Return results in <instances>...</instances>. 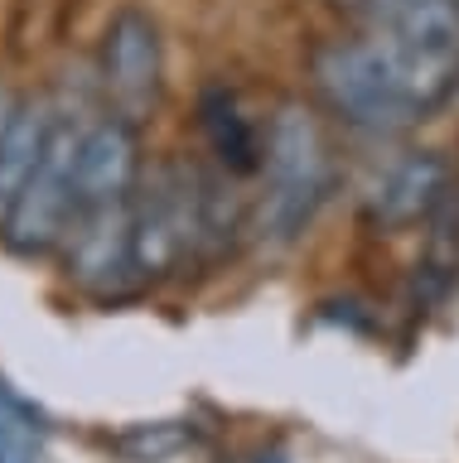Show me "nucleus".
I'll list each match as a JSON object with an SVG mask.
<instances>
[{
    "label": "nucleus",
    "mask_w": 459,
    "mask_h": 463,
    "mask_svg": "<svg viewBox=\"0 0 459 463\" xmlns=\"http://www.w3.org/2000/svg\"><path fill=\"white\" fill-rule=\"evenodd\" d=\"M329 179H334V165H329L320 121L300 101H285L266 130V198L256 208L262 237L276 246L295 241L310 227V217L320 213Z\"/></svg>",
    "instance_id": "f257e3e1"
},
{
    "label": "nucleus",
    "mask_w": 459,
    "mask_h": 463,
    "mask_svg": "<svg viewBox=\"0 0 459 463\" xmlns=\"http://www.w3.org/2000/svg\"><path fill=\"white\" fill-rule=\"evenodd\" d=\"M314 82H320L324 101L334 107L349 126L372 130V136H392V130H406L411 121H421V107L406 97L397 68L387 63V53L372 43L358 39H339L324 43L314 53Z\"/></svg>",
    "instance_id": "f03ea898"
},
{
    "label": "nucleus",
    "mask_w": 459,
    "mask_h": 463,
    "mask_svg": "<svg viewBox=\"0 0 459 463\" xmlns=\"http://www.w3.org/2000/svg\"><path fill=\"white\" fill-rule=\"evenodd\" d=\"M78 145H82L78 126H68V121L53 126L39 169L30 174V184L20 188V198L10 203V213L0 217V232H5L10 251L39 256V251H49L53 241H63L68 222L78 217V184H73Z\"/></svg>",
    "instance_id": "7ed1b4c3"
},
{
    "label": "nucleus",
    "mask_w": 459,
    "mask_h": 463,
    "mask_svg": "<svg viewBox=\"0 0 459 463\" xmlns=\"http://www.w3.org/2000/svg\"><path fill=\"white\" fill-rule=\"evenodd\" d=\"M160 68H165V58H160V29H155V20L136 5L117 10L102 34V78L111 87V97L131 116L155 107Z\"/></svg>",
    "instance_id": "20e7f679"
},
{
    "label": "nucleus",
    "mask_w": 459,
    "mask_h": 463,
    "mask_svg": "<svg viewBox=\"0 0 459 463\" xmlns=\"http://www.w3.org/2000/svg\"><path fill=\"white\" fill-rule=\"evenodd\" d=\"M136 174H140V145H136L131 121L107 116V121L88 126L82 130V145H78V169H73L78 213H92V208H107V203L131 198Z\"/></svg>",
    "instance_id": "39448f33"
},
{
    "label": "nucleus",
    "mask_w": 459,
    "mask_h": 463,
    "mask_svg": "<svg viewBox=\"0 0 459 463\" xmlns=\"http://www.w3.org/2000/svg\"><path fill=\"white\" fill-rule=\"evenodd\" d=\"M73 275L92 289H117L131 266V198L73 217Z\"/></svg>",
    "instance_id": "423d86ee"
},
{
    "label": "nucleus",
    "mask_w": 459,
    "mask_h": 463,
    "mask_svg": "<svg viewBox=\"0 0 459 463\" xmlns=\"http://www.w3.org/2000/svg\"><path fill=\"white\" fill-rule=\"evenodd\" d=\"M445 194H450V165H445V155L416 150L406 159H397L392 174L378 184V194H372V217H378L387 232H401L411 222H426V217L445 203Z\"/></svg>",
    "instance_id": "0eeeda50"
},
{
    "label": "nucleus",
    "mask_w": 459,
    "mask_h": 463,
    "mask_svg": "<svg viewBox=\"0 0 459 463\" xmlns=\"http://www.w3.org/2000/svg\"><path fill=\"white\" fill-rule=\"evenodd\" d=\"M372 34L411 43L421 53L459 58V5L454 0H358Z\"/></svg>",
    "instance_id": "6e6552de"
},
{
    "label": "nucleus",
    "mask_w": 459,
    "mask_h": 463,
    "mask_svg": "<svg viewBox=\"0 0 459 463\" xmlns=\"http://www.w3.org/2000/svg\"><path fill=\"white\" fill-rule=\"evenodd\" d=\"M53 126H59V116H53L44 101H15V116H10L5 140H0V217L10 213V203L20 198V188L30 184V174L39 169Z\"/></svg>",
    "instance_id": "1a4fd4ad"
},
{
    "label": "nucleus",
    "mask_w": 459,
    "mask_h": 463,
    "mask_svg": "<svg viewBox=\"0 0 459 463\" xmlns=\"http://www.w3.org/2000/svg\"><path fill=\"white\" fill-rule=\"evenodd\" d=\"M204 136H208V145H213V155H218L233 174H252L256 165H262L256 130H252L247 116H242L237 97L227 92V87H213V92H204Z\"/></svg>",
    "instance_id": "9d476101"
},
{
    "label": "nucleus",
    "mask_w": 459,
    "mask_h": 463,
    "mask_svg": "<svg viewBox=\"0 0 459 463\" xmlns=\"http://www.w3.org/2000/svg\"><path fill=\"white\" fill-rule=\"evenodd\" d=\"M194 430L179 425V420H150V425H131L121 430L117 439H111V449L126 458V463H165L175 458L179 449H189Z\"/></svg>",
    "instance_id": "9b49d317"
},
{
    "label": "nucleus",
    "mask_w": 459,
    "mask_h": 463,
    "mask_svg": "<svg viewBox=\"0 0 459 463\" xmlns=\"http://www.w3.org/2000/svg\"><path fill=\"white\" fill-rule=\"evenodd\" d=\"M0 463H44V434L10 391H0Z\"/></svg>",
    "instance_id": "f8f14e48"
},
{
    "label": "nucleus",
    "mask_w": 459,
    "mask_h": 463,
    "mask_svg": "<svg viewBox=\"0 0 459 463\" xmlns=\"http://www.w3.org/2000/svg\"><path fill=\"white\" fill-rule=\"evenodd\" d=\"M10 116H15V101H10L5 92H0V140H5V126H10Z\"/></svg>",
    "instance_id": "ddd939ff"
},
{
    "label": "nucleus",
    "mask_w": 459,
    "mask_h": 463,
    "mask_svg": "<svg viewBox=\"0 0 459 463\" xmlns=\"http://www.w3.org/2000/svg\"><path fill=\"white\" fill-rule=\"evenodd\" d=\"M454 5H459V0H454Z\"/></svg>",
    "instance_id": "4468645a"
}]
</instances>
